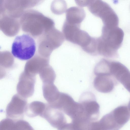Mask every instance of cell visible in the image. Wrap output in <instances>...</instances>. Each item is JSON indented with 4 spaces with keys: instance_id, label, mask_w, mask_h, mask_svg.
Returning <instances> with one entry per match:
<instances>
[{
    "instance_id": "30bf717a",
    "label": "cell",
    "mask_w": 130,
    "mask_h": 130,
    "mask_svg": "<svg viewBox=\"0 0 130 130\" xmlns=\"http://www.w3.org/2000/svg\"><path fill=\"white\" fill-rule=\"evenodd\" d=\"M89 130H103L100 126L98 121L92 122L90 125Z\"/></svg>"
},
{
    "instance_id": "8fae6325",
    "label": "cell",
    "mask_w": 130,
    "mask_h": 130,
    "mask_svg": "<svg viewBox=\"0 0 130 130\" xmlns=\"http://www.w3.org/2000/svg\"><path fill=\"white\" fill-rule=\"evenodd\" d=\"M58 130H74L71 123H67Z\"/></svg>"
},
{
    "instance_id": "4fadbf2b",
    "label": "cell",
    "mask_w": 130,
    "mask_h": 130,
    "mask_svg": "<svg viewBox=\"0 0 130 130\" xmlns=\"http://www.w3.org/2000/svg\"><path fill=\"white\" fill-rule=\"evenodd\" d=\"M127 107L129 110L130 112V100L129 101V102H128Z\"/></svg>"
},
{
    "instance_id": "52a82bcc",
    "label": "cell",
    "mask_w": 130,
    "mask_h": 130,
    "mask_svg": "<svg viewBox=\"0 0 130 130\" xmlns=\"http://www.w3.org/2000/svg\"><path fill=\"white\" fill-rule=\"evenodd\" d=\"M65 22L68 23L80 25L86 16L84 10L77 7H71L66 12Z\"/></svg>"
},
{
    "instance_id": "5b68a950",
    "label": "cell",
    "mask_w": 130,
    "mask_h": 130,
    "mask_svg": "<svg viewBox=\"0 0 130 130\" xmlns=\"http://www.w3.org/2000/svg\"><path fill=\"white\" fill-rule=\"evenodd\" d=\"M119 83L109 70L96 75L93 85L95 89L99 92L107 93L111 92Z\"/></svg>"
},
{
    "instance_id": "6da1fadb",
    "label": "cell",
    "mask_w": 130,
    "mask_h": 130,
    "mask_svg": "<svg viewBox=\"0 0 130 130\" xmlns=\"http://www.w3.org/2000/svg\"><path fill=\"white\" fill-rule=\"evenodd\" d=\"M36 49L34 38L29 35L23 34L15 37L12 45L11 53L20 60H27L34 56Z\"/></svg>"
},
{
    "instance_id": "3957f363",
    "label": "cell",
    "mask_w": 130,
    "mask_h": 130,
    "mask_svg": "<svg viewBox=\"0 0 130 130\" xmlns=\"http://www.w3.org/2000/svg\"><path fill=\"white\" fill-rule=\"evenodd\" d=\"M80 25L65 24L62 31L65 39L83 48L89 43L91 37L85 31L80 29Z\"/></svg>"
},
{
    "instance_id": "9c48e42d",
    "label": "cell",
    "mask_w": 130,
    "mask_h": 130,
    "mask_svg": "<svg viewBox=\"0 0 130 130\" xmlns=\"http://www.w3.org/2000/svg\"><path fill=\"white\" fill-rule=\"evenodd\" d=\"M15 130H34L28 123L26 121L19 120L16 122Z\"/></svg>"
},
{
    "instance_id": "7a4b0ae2",
    "label": "cell",
    "mask_w": 130,
    "mask_h": 130,
    "mask_svg": "<svg viewBox=\"0 0 130 130\" xmlns=\"http://www.w3.org/2000/svg\"><path fill=\"white\" fill-rule=\"evenodd\" d=\"M130 119V112L126 106L121 105L115 108L100 120L105 130H118Z\"/></svg>"
},
{
    "instance_id": "7c38bea8",
    "label": "cell",
    "mask_w": 130,
    "mask_h": 130,
    "mask_svg": "<svg viewBox=\"0 0 130 130\" xmlns=\"http://www.w3.org/2000/svg\"><path fill=\"white\" fill-rule=\"evenodd\" d=\"M122 85L130 93V77Z\"/></svg>"
},
{
    "instance_id": "ba28073f",
    "label": "cell",
    "mask_w": 130,
    "mask_h": 130,
    "mask_svg": "<svg viewBox=\"0 0 130 130\" xmlns=\"http://www.w3.org/2000/svg\"><path fill=\"white\" fill-rule=\"evenodd\" d=\"M10 119H6L1 122L0 130H15L16 122Z\"/></svg>"
},
{
    "instance_id": "277c9868",
    "label": "cell",
    "mask_w": 130,
    "mask_h": 130,
    "mask_svg": "<svg viewBox=\"0 0 130 130\" xmlns=\"http://www.w3.org/2000/svg\"><path fill=\"white\" fill-rule=\"evenodd\" d=\"M79 102L82 104L86 115L91 122L96 121L100 115V106L94 94L85 92L81 97Z\"/></svg>"
},
{
    "instance_id": "8992f818",
    "label": "cell",
    "mask_w": 130,
    "mask_h": 130,
    "mask_svg": "<svg viewBox=\"0 0 130 130\" xmlns=\"http://www.w3.org/2000/svg\"><path fill=\"white\" fill-rule=\"evenodd\" d=\"M64 114L60 109L50 105L45 109L41 116L45 118L52 126L58 129L67 123Z\"/></svg>"
}]
</instances>
